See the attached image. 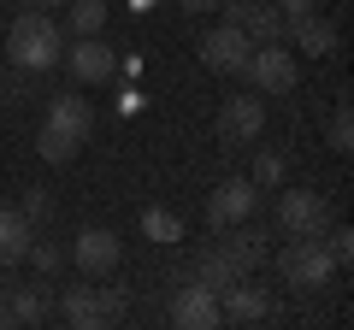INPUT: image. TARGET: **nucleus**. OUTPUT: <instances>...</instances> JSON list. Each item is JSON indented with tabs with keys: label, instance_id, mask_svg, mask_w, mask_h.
<instances>
[{
	"label": "nucleus",
	"instance_id": "1",
	"mask_svg": "<svg viewBox=\"0 0 354 330\" xmlns=\"http://www.w3.org/2000/svg\"><path fill=\"white\" fill-rule=\"evenodd\" d=\"M6 53H12L18 71L41 77V71H53V65H59V53H65V30L53 24V12L30 6V12H18L12 30H6Z\"/></svg>",
	"mask_w": 354,
	"mask_h": 330
},
{
	"label": "nucleus",
	"instance_id": "33",
	"mask_svg": "<svg viewBox=\"0 0 354 330\" xmlns=\"http://www.w3.org/2000/svg\"><path fill=\"white\" fill-rule=\"evenodd\" d=\"M30 6H41V12H48V6H65V0H30Z\"/></svg>",
	"mask_w": 354,
	"mask_h": 330
},
{
	"label": "nucleus",
	"instance_id": "22",
	"mask_svg": "<svg viewBox=\"0 0 354 330\" xmlns=\"http://www.w3.org/2000/svg\"><path fill=\"white\" fill-rule=\"evenodd\" d=\"M142 236L171 248V242H183V218H177L171 206H148V213H142Z\"/></svg>",
	"mask_w": 354,
	"mask_h": 330
},
{
	"label": "nucleus",
	"instance_id": "34",
	"mask_svg": "<svg viewBox=\"0 0 354 330\" xmlns=\"http://www.w3.org/2000/svg\"><path fill=\"white\" fill-rule=\"evenodd\" d=\"M0 6H6V0H0Z\"/></svg>",
	"mask_w": 354,
	"mask_h": 330
},
{
	"label": "nucleus",
	"instance_id": "10",
	"mask_svg": "<svg viewBox=\"0 0 354 330\" xmlns=\"http://www.w3.org/2000/svg\"><path fill=\"white\" fill-rule=\"evenodd\" d=\"M266 318H272V289H260L254 278L218 289V324H266Z\"/></svg>",
	"mask_w": 354,
	"mask_h": 330
},
{
	"label": "nucleus",
	"instance_id": "20",
	"mask_svg": "<svg viewBox=\"0 0 354 330\" xmlns=\"http://www.w3.org/2000/svg\"><path fill=\"white\" fill-rule=\"evenodd\" d=\"M248 183L254 189H283V183H290V153H278V148H260L254 153V165H248Z\"/></svg>",
	"mask_w": 354,
	"mask_h": 330
},
{
	"label": "nucleus",
	"instance_id": "14",
	"mask_svg": "<svg viewBox=\"0 0 354 330\" xmlns=\"http://www.w3.org/2000/svg\"><path fill=\"white\" fill-rule=\"evenodd\" d=\"M6 313H12V324H48V278L36 283H6Z\"/></svg>",
	"mask_w": 354,
	"mask_h": 330
},
{
	"label": "nucleus",
	"instance_id": "23",
	"mask_svg": "<svg viewBox=\"0 0 354 330\" xmlns=\"http://www.w3.org/2000/svg\"><path fill=\"white\" fill-rule=\"evenodd\" d=\"M325 148H330V153H348V148H354V118H348V106H337V113H330Z\"/></svg>",
	"mask_w": 354,
	"mask_h": 330
},
{
	"label": "nucleus",
	"instance_id": "30",
	"mask_svg": "<svg viewBox=\"0 0 354 330\" xmlns=\"http://www.w3.org/2000/svg\"><path fill=\"white\" fill-rule=\"evenodd\" d=\"M272 6H278V12H283V18H295V12H313L319 0H272Z\"/></svg>",
	"mask_w": 354,
	"mask_h": 330
},
{
	"label": "nucleus",
	"instance_id": "7",
	"mask_svg": "<svg viewBox=\"0 0 354 330\" xmlns=\"http://www.w3.org/2000/svg\"><path fill=\"white\" fill-rule=\"evenodd\" d=\"M254 213H260V189L248 177H225L207 195V224H213V236L230 230V224H242V218H254Z\"/></svg>",
	"mask_w": 354,
	"mask_h": 330
},
{
	"label": "nucleus",
	"instance_id": "5",
	"mask_svg": "<svg viewBox=\"0 0 354 330\" xmlns=\"http://www.w3.org/2000/svg\"><path fill=\"white\" fill-rule=\"evenodd\" d=\"M218 142L225 148H248V142H260V130H266V95H254V89H242V95H230L225 106H218Z\"/></svg>",
	"mask_w": 354,
	"mask_h": 330
},
{
	"label": "nucleus",
	"instance_id": "13",
	"mask_svg": "<svg viewBox=\"0 0 354 330\" xmlns=\"http://www.w3.org/2000/svg\"><path fill=\"white\" fill-rule=\"evenodd\" d=\"M218 242H225V248H230V260H236V266L248 271V278H254V271L266 266V260H272V230H260V224H254V218H242V224L218 230Z\"/></svg>",
	"mask_w": 354,
	"mask_h": 330
},
{
	"label": "nucleus",
	"instance_id": "18",
	"mask_svg": "<svg viewBox=\"0 0 354 330\" xmlns=\"http://www.w3.org/2000/svg\"><path fill=\"white\" fill-rule=\"evenodd\" d=\"M236 278H248V271H242L236 260H230V248H225V242H213V248H207V254L195 260V283H207L213 295H218V289H230Z\"/></svg>",
	"mask_w": 354,
	"mask_h": 330
},
{
	"label": "nucleus",
	"instance_id": "28",
	"mask_svg": "<svg viewBox=\"0 0 354 330\" xmlns=\"http://www.w3.org/2000/svg\"><path fill=\"white\" fill-rule=\"evenodd\" d=\"M101 313H106V324H118L124 318V289H101Z\"/></svg>",
	"mask_w": 354,
	"mask_h": 330
},
{
	"label": "nucleus",
	"instance_id": "9",
	"mask_svg": "<svg viewBox=\"0 0 354 330\" xmlns=\"http://www.w3.org/2000/svg\"><path fill=\"white\" fill-rule=\"evenodd\" d=\"M71 260L77 271H83V278H106V271H118V260H124V242L113 236V230H101V224H88L83 236L71 242Z\"/></svg>",
	"mask_w": 354,
	"mask_h": 330
},
{
	"label": "nucleus",
	"instance_id": "31",
	"mask_svg": "<svg viewBox=\"0 0 354 330\" xmlns=\"http://www.w3.org/2000/svg\"><path fill=\"white\" fill-rule=\"evenodd\" d=\"M183 12H218V0H177Z\"/></svg>",
	"mask_w": 354,
	"mask_h": 330
},
{
	"label": "nucleus",
	"instance_id": "2",
	"mask_svg": "<svg viewBox=\"0 0 354 330\" xmlns=\"http://www.w3.org/2000/svg\"><path fill=\"white\" fill-rule=\"evenodd\" d=\"M278 278L290 283V289H325V283L337 278V260H330L325 236H283Z\"/></svg>",
	"mask_w": 354,
	"mask_h": 330
},
{
	"label": "nucleus",
	"instance_id": "29",
	"mask_svg": "<svg viewBox=\"0 0 354 330\" xmlns=\"http://www.w3.org/2000/svg\"><path fill=\"white\" fill-rule=\"evenodd\" d=\"M142 106H148V101H142L136 89H118V113H124V118H130V113H142Z\"/></svg>",
	"mask_w": 354,
	"mask_h": 330
},
{
	"label": "nucleus",
	"instance_id": "11",
	"mask_svg": "<svg viewBox=\"0 0 354 330\" xmlns=\"http://www.w3.org/2000/svg\"><path fill=\"white\" fill-rule=\"evenodd\" d=\"M171 324H183V330H213L218 324V295L207 289V283H177L171 289Z\"/></svg>",
	"mask_w": 354,
	"mask_h": 330
},
{
	"label": "nucleus",
	"instance_id": "3",
	"mask_svg": "<svg viewBox=\"0 0 354 330\" xmlns=\"http://www.w3.org/2000/svg\"><path fill=\"white\" fill-rule=\"evenodd\" d=\"M242 77H248L254 95H290L295 83H301L295 48H290V41H254V53H248V65H242Z\"/></svg>",
	"mask_w": 354,
	"mask_h": 330
},
{
	"label": "nucleus",
	"instance_id": "15",
	"mask_svg": "<svg viewBox=\"0 0 354 330\" xmlns=\"http://www.w3.org/2000/svg\"><path fill=\"white\" fill-rule=\"evenodd\" d=\"M30 236H36V224H30V218L18 213V206H6V201H0V266H24Z\"/></svg>",
	"mask_w": 354,
	"mask_h": 330
},
{
	"label": "nucleus",
	"instance_id": "32",
	"mask_svg": "<svg viewBox=\"0 0 354 330\" xmlns=\"http://www.w3.org/2000/svg\"><path fill=\"white\" fill-rule=\"evenodd\" d=\"M0 330H12V313H6V278H0Z\"/></svg>",
	"mask_w": 354,
	"mask_h": 330
},
{
	"label": "nucleus",
	"instance_id": "16",
	"mask_svg": "<svg viewBox=\"0 0 354 330\" xmlns=\"http://www.w3.org/2000/svg\"><path fill=\"white\" fill-rule=\"evenodd\" d=\"M59 318H65L71 330H95V324H106V313H101V289L71 283V289L59 295Z\"/></svg>",
	"mask_w": 354,
	"mask_h": 330
},
{
	"label": "nucleus",
	"instance_id": "26",
	"mask_svg": "<svg viewBox=\"0 0 354 330\" xmlns=\"http://www.w3.org/2000/svg\"><path fill=\"white\" fill-rule=\"evenodd\" d=\"M325 248H330L337 266H348V260H354V230H348V224H330V230H325Z\"/></svg>",
	"mask_w": 354,
	"mask_h": 330
},
{
	"label": "nucleus",
	"instance_id": "17",
	"mask_svg": "<svg viewBox=\"0 0 354 330\" xmlns=\"http://www.w3.org/2000/svg\"><path fill=\"white\" fill-rule=\"evenodd\" d=\"M48 124H59V130H71L77 142H88L95 136V106H88L83 95H53L48 101Z\"/></svg>",
	"mask_w": 354,
	"mask_h": 330
},
{
	"label": "nucleus",
	"instance_id": "27",
	"mask_svg": "<svg viewBox=\"0 0 354 330\" xmlns=\"http://www.w3.org/2000/svg\"><path fill=\"white\" fill-rule=\"evenodd\" d=\"M18 213H24L30 224H41V218L53 213V201H48V189H24V201H18Z\"/></svg>",
	"mask_w": 354,
	"mask_h": 330
},
{
	"label": "nucleus",
	"instance_id": "12",
	"mask_svg": "<svg viewBox=\"0 0 354 330\" xmlns=\"http://www.w3.org/2000/svg\"><path fill=\"white\" fill-rule=\"evenodd\" d=\"M283 41H290L295 53H313V59H330V53L342 48L337 24H330L319 6H313V12H295V18H290V36H283Z\"/></svg>",
	"mask_w": 354,
	"mask_h": 330
},
{
	"label": "nucleus",
	"instance_id": "24",
	"mask_svg": "<svg viewBox=\"0 0 354 330\" xmlns=\"http://www.w3.org/2000/svg\"><path fill=\"white\" fill-rule=\"evenodd\" d=\"M30 266H36V278H53V271H59L65 266V248H53V242H36V236H30Z\"/></svg>",
	"mask_w": 354,
	"mask_h": 330
},
{
	"label": "nucleus",
	"instance_id": "21",
	"mask_svg": "<svg viewBox=\"0 0 354 330\" xmlns=\"http://www.w3.org/2000/svg\"><path fill=\"white\" fill-rule=\"evenodd\" d=\"M77 148H83V142H77L71 130H59V124H41V130H36V153H41L48 165H71Z\"/></svg>",
	"mask_w": 354,
	"mask_h": 330
},
{
	"label": "nucleus",
	"instance_id": "6",
	"mask_svg": "<svg viewBox=\"0 0 354 330\" xmlns=\"http://www.w3.org/2000/svg\"><path fill=\"white\" fill-rule=\"evenodd\" d=\"M195 53H201V65H207V71H218V77H242V65H248L254 41L242 36L236 24H213L201 41H195Z\"/></svg>",
	"mask_w": 354,
	"mask_h": 330
},
{
	"label": "nucleus",
	"instance_id": "8",
	"mask_svg": "<svg viewBox=\"0 0 354 330\" xmlns=\"http://www.w3.org/2000/svg\"><path fill=\"white\" fill-rule=\"evenodd\" d=\"M59 65L77 77V83H113L118 77V53L106 48L101 36H71V48L59 53Z\"/></svg>",
	"mask_w": 354,
	"mask_h": 330
},
{
	"label": "nucleus",
	"instance_id": "19",
	"mask_svg": "<svg viewBox=\"0 0 354 330\" xmlns=\"http://www.w3.org/2000/svg\"><path fill=\"white\" fill-rule=\"evenodd\" d=\"M106 12H113V0H65V30L71 36H101Z\"/></svg>",
	"mask_w": 354,
	"mask_h": 330
},
{
	"label": "nucleus",
	"instance_id": "25",
	"mask_svg": "<svg viewBox=\"0 0 354 330\" xmlns=\"http://www.w3.org/2000/svg\"><path fill=\"white\" fill-rule=\"evenodd\" d=\"M30 89H36V77H30V71H12L6 83H0V106H24Z\"/></svg>",
	"mask_w": 354,
	"mask_h": 330
},
{
	"label": "nucleus",
	"instance_id": "4",
	"mask_svg": "<svg viewBox=\"0 0 354 330\" xmlns=\"http://www.w3.org/2000/svg\"><path fill=\"white\" fill-rule=\"evenodd\" d=\"M278 206H272V224L278 236H325L330 230V201L319 189H272Z\"/></svg>",
	"mask_w": 354,
	"mask_h": 330
}]
</instances>
